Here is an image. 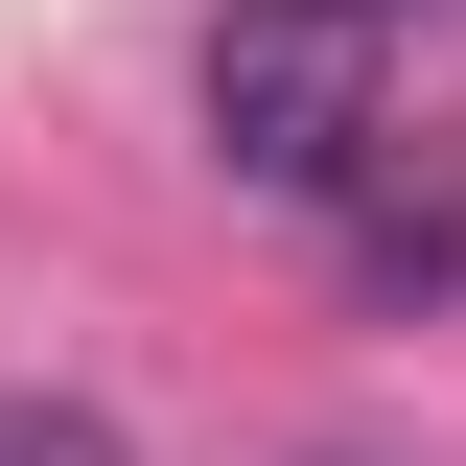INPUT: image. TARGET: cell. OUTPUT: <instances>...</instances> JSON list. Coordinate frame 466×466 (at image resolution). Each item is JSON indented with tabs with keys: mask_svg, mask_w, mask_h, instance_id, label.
I'll return each mask as SVG.
<instances>
[{
	"mask_svg": "<svg viewBox=\"0 0 466 466\" xmlns=\"http://www.w3.org/2000/svg\"><path fill=\"white\" fill-rule=\"evenodd\" d=\"M373 24H420V0H373Z\"/></svg>",
	"mask_w": 466,
	"mask_h": 466,
	"instance_id": "obj_5",
	"label": "cell"
},
{
	"mask_svg": "<svg viewBox=\"0 0 466 466\" xmlns=\"http://www.w3.org/2000/svg\"><path fill=\"white\" fill-rule=\"evenodd\" d=\"M303 466H397V443H303Z\"/></svg>",
	"mask_w": 466,
	"mask_h": 466,
	"instance_id": "obj_4",
	"label": "cell"
},
{
	"mask_svg": "<svg viewBox=\"0 0 466 466\" xmlns=\"http://www.w3.org/2000/svg\"><path fill=\"white\" fill-rule=\"evenodd\" d=\"M0 466H140V443H116L94 397H0Z\"/></svg>",
	"mask_w": 466,
	"mask_h": 466,
	"instance_id": "obj_3",
	"label": "cell"
},
{
	"mask_svg": "<svg viewBox=\"0 0 466 466\" xmlns=\"http://www.w3.org/2000/svg\"><path fill=\"white\" fill-rule=\"evenodd\" d=\"M350 280H373V303H466V164L373 140V187H350Z\"/></svg>",
	"mask_w": 466,
	"mask_h": 466,
	"instance_id": "obj_2",
	"label": "cell"
},
{
	"mask_svg": "<svg viewBox=\"0 0 466 466\" xmlns=\"http://www.w3.org/2000/svg\"><path fill=\"white\" fill-rule=\"evenodd\" d=\"M187 116H210L233 187L350 210V187H373V140H397V24H373V0H233L210 47H187Z\"/></svg>",
	"mask_w": 466,
	"mask_h": 466,
	"instance_id": "obj_1",
	"label": "cell"
}]
</instances>
